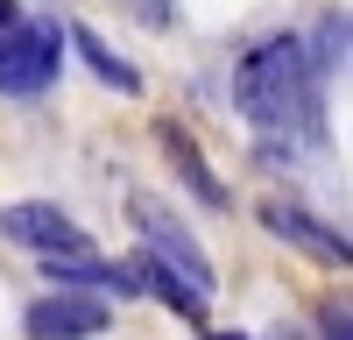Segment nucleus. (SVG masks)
<instances>
[{"instance_id":"obj_1","label":"nucleus","mask_w":353,"mask_h":340,"mask_svg":"<svg viewBox=\"0 0 353 340\" xmlns=\"http://www.w3.org/2000/svg\"><path fill=\"white\" fill-rule=\"evenodd\" d=\"M233 106L254 135H318V71L297 36H269L233 64Z\"/></svg>"},{"instance_id":"obj_2","label":"nucleus","mask_w":353,"mask_h":340,"mask_svg":"<svg viewBox=\"0 0 353 340\" xmlns=\"http://www.w3.org/2000/svg\"><path fill=\"white\" fill-rule=\"evenodd\" d=\"M64 57H71V43H64L57 21H14L8 36H0V93L8 100L50 93L57 71H64Z\"/></svg>"},{"instance_id":"obj_3","label":"nucleus","mask_w":353,"mask_h":340,"mask_svg":"<svg viewBox=\"0 0 353 340\" xmlns=\"http://www.w3.org/2000/svg\"><path fill=\"white\" fill-rule=\"evenodd\" d=\"M128 213H134V234H141V248H149L156 255V263H170L176 276H184L191 283V291H205V298H212V255H205L191 234H184V227H176V213L163 206V198H149V191H134L128 198Z\"/></svg>"},{"instance_id":"obj_4","label":"nucleus","mask_w":353,"mask_h":340,"mask_svg":"<svg viewBox=\"0 0 353 340\" xmlns=\"http://www.w3.org/2000/svg\"><path fill=\"white\" fill-rule=\"evenodd\" d=\"M21 326L36 333V340H99L113 326V305L106 291H78V283H57L50 298H36L21 312Z\"/></svg>"},{"instance_id":"obj_5","label":"nucleus","mask_w":353,"mask_h":340,"mask_svg":"<svg viewBox=\"0 0 353 340\" xmlns=\"http://www.w3.org/2000/svg\"><path fill=\"white\" fill-rule=\"evenodd\" d=\"M261 227H269L276 241L304 248L311 263H332V270H346V263H353V241L339 234V227H325L311 206H297V198H261Z\"/></svg>"},{"instance_id":"obj_6","label":"nucleus","mask_w":353,"mask_h":340,"mask_svg":"<svg viewBox=\"0 0 353 340\" xmlns=\"http://www.w3.org/2000/svg\"><path fill=\"white\" fill-rule=\"evenodd\" d=\"M0 234L21 241V248H36V255L92 248V241H85V227H78L64 206H50V198H14V206H0Z\"/></svg>"},{"instance_id":"obj_7","label":"nucleus","mask_w":353,"mask_h":340,"mask_svg":"<svg viewBox=\"0 0 353 340\" xmlns=\"http://www.w3.org/2000/svg\"><path fill=\"white\" fill-rule=\"evenodd\" d=\"M156 142H163V156L176 163V185H184V191L198 198L205 213H226V185L212 178V163H205V149L191 142V128H184V121H170V113H163V121H156Z\"/></svg>"},{"instance_id":"obj_8","label":"nucleus","mask_w":353,"mask_h":340,"mask_svg":"<svg viewBox=\"0 0 353 340\" xmlns=\"http://www.w3.org/2000/svg\"><path fill=\"white\" fill-rule=\"evenodd\" d=\"M128 276H134V291H149V298H163V305L176 312V319H184V326H198V333L212 326V319H205V291H191V283L176 276L170 263H156L149 248H141L134 263H128Z\"/></svg>"},{"instance_id":"obj_9","label":"nucleus","mask_w":353,"mask_h":340,"mask_svg":"<svg viewBox=\"0 0 353 340\" xmlns=\"http://www.w3.org/2000/svg\"><path fill=\"white\" fill-rule=\"evenodd\" d=\"M64 43H71V50L85 57V64H92V71H99V78L113 85V93H141V71L128 64V57H113V50H106V43L92 36V28H64Z\"/></svg>"},{"instance_id":"obj_10","label":"nucleus","mask_w":353,"mask_h":340,"mask_svg":"<svg viewBox=\"0 0 353 340\" xmlns=\"http://www.w3.org/2000/svg\"><path fill=\"white\" fill-rule=\"evenodd\" d=\"M304 57H311V71H318V78L346 71V8H339V15H325V28H318V50L304 43Z\"/></svg>"},{"instance_id":"obj_11","label":"nucleus","mask_w":353,"mask_h":340,"mask_svg":"<svg viewBox=\"0 0 353 340\" xmlns=\"http://www.w3.org/2000/svg\"><path fill=\"white\" fill-rule=\"evenodd\" d=\"M14 21H21V8H14V0H0V36H8Z\"/></svg>"},{"instance_id":"obj_12","label":"nucleus","mask_w":353,"mask_h":340,"mask_svg":"<svg viewBox=\"0 0 353 340\" xmlns=\"http://www.w3.org/2000/svg\"><path fill=\"white\" fill-rule=\"evenodd\" d=\"M141 8H149V15H156V21H163V15H170V0H141Z\"/></svg>"}]
</instances>
